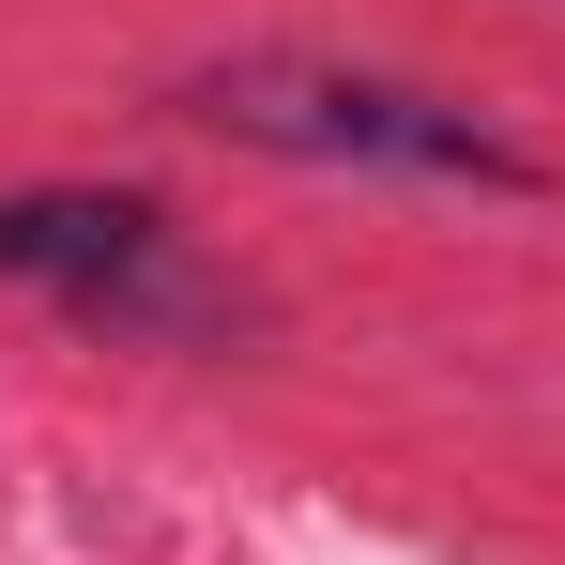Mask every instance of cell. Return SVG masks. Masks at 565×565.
<instances>
[{
    "mask_svg": "<svg viewBox=\"0 0 565 565\" xmlns=\"http://www.w3.org/2000/svg\"><path fill=\"white\" fill-rule=\"evenodd\" d=\"M0 276L46 290V306H77V321H107V337H169V352L245 337V290L199 276L184 230H169L153 199H122V184H31V199H0Z\"/></svg>",
    "mask_w": 565,
    "mask_h": 565,
    "instance_id": "cell-2",
    "label": "cell"
},
{
    "mask_svg": "<svg viewBox=\"0 0 565 565\" xmlns=\"http://www.w3.org/2000/svg\"><path fill=\"white\" fill-rule=\"evenodd\" d=\"M184 122L245 138V153H290V169H397V184H489V199H535L551 169L520 138H489L473 107L413 93V77H367V62H306V46H245V62H199Z\"/></svg>",
    "mask_w": 565,
    "mask_h": 565,
    "instance_id": "cell-1",
    "label": "cell"
}]
</instances>
